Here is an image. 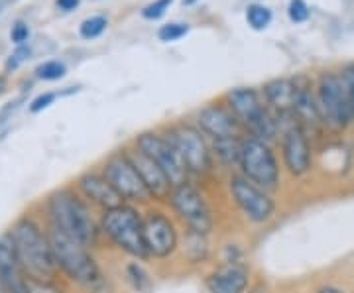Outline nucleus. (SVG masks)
Returning a JSON list of instances; mask_svg holds the SVG:
<instances>
[{
    "instance_id": "obj_37",
    "label": "nucleus",
    "mask_w": 354,
    "mask_h": 293,
    "mask_svg": "<svg viewBox=\"0 0 354 293\" xmlns=\"http://www.w3.org/2000/svg\"><path fill=\"white\" fill-rule=\"evenodd\" d=\"M317 293H342V292L339 290V287H333V285H323V287H321Z\"/></svg>"
},
{
    "instance_id": "obj_15",
    "label": "nucleus",
    "mask_w": 354,
    "mask_h": 293,
    "mask_svg": "<svg viewBox=\"0 0 354 293\" xmlns=\"http://www.w3.org/2000/svg\"><path fill=\"white\" fill-rule=\"evenodd\" d=\"M127 153H128V158L132 160L134 167L138 169L140 178H142V181H144V185H146V189H148V193H150V197H152L153 203L156 205L167 203V199H169V195H171L174 185H171L169 178H167L164 171H162V167L158 166V164H153L152 160H150V158H148L144 152H140L136 146H134V148H128Z\"/></svg>"
},
{
    "instance_id": "obj_10",
    "label": "nucleus",
    "mask_w": 354,
    "mask_h": 293,
    "mask_svg": "<svg viewBox=\"0 0 354 293\" xmlns=\"http://www.w3.org/2000/svg\"><path fill=\"white\" fill-rule=\"evenodd\" d=\"M276 116H278L279 136H281L283 167L293 178H304L313 166V153H311L307 132L295 113H281Z\"/></svg>"
},
{
    "instance_id": "obj_39",
    "label": "nucleus",
    "mask_w": 354,
    "mask_h": 293,
    "mask_svg": "<svg viewBox=\"0 0 354 293\" xmlns=\"http://www.w3.org/2000/svg\"><path fill=\"white\" fill-rule=\"evenodd\" d=\"M2 91H4V79L0 77V93H2Z\"/></svg>"
},
{
    "instance_id": "obj_27",
    "label": "nucleus",
    "mask_w": 354,
    "mask_h": 293,
    "mask_svg": "<svg viewBox=\"0 0 354 293\" xmlns=\"http://www.w3.org/2000/svg\"><path fill=\"white\" fill-rule=\"evenodd\" d=\"M189 32V26L187 24H179V22H171V24H165L160 28V32H158V38L165 41V44H169V41H177V39H181L185 34Z\"/></svg>"
},
{
    "instance_id": "obj_30",
    "label": "nucleus",
    "mask_w": 354,
    "mask_h": 293,
    "mask_svg": "<svg viewBox=\"0 0 354 293\" xmlns=\"http://www.w3.org/2000/svg\"><path fill=\"white\" fill-rule=\"evenodd\" d=\"M28 293H67L57 285V281H28Z\"/></svg>"
},
{
    "instance_id": "obj_19",
    "label": "nucleus",
    "mask_w": 354,
    "mask_h": 293,
    "mask_svg": "<svg viewBox=\"0 0 354 293\" xmlns=\"http://www.w3.org/2000/svg\"><path fill=\"white\" fill-rule=\"evenodd\" d=\"M227 106L232 111V115L239 118V122L244 130H248L268 111V106L262 102L258 91L246 89V87L228 91Z\"/></svg>"
},
{
    "instance_id": "obj_7",
    "label": "nucleus",
    "mask_w": 354,
    "mask_h": 293,
    "mask_svg": "<svg viewBox=\"0 0 354 293\" xmlns=\"http://www.w3.org/2000/svg\"><path fill=\"white\" fill-rule=\"evenodd\" d=\"M165 136L176 146L191 178H207L215 171L213 148L199 126L177 122L165 130Z\"/></svg>"
},
{
    "instance_id": "obj_35",
    "label": "nucleus",
    "mask_w": 354,
    "mask_h": 293,
    "mask_svg": "<svg viewBox=\"0 0 354 293\" xmlns=\"http://www.w3.org/2000/svg\"><path fill=\"white\" fill-rule=\"evenodd\" d=\"M57 6L65 12H69V10H75L79 6V0H57Z\"/></svg>"
},
{
    "instance_id": "obj_20",
    "label": "nucleus",
    "mask_w": 354,
    "mask_h": 293,
    "mask_svg": "<svg viewBox=\"0 0 354 293\" xmlns=\"http://www.w3.org/2000/svg\"><path fill=\"white\" fill-rule=\"evenodd\" d=\"M181 254L189 266H203L211 260L213 248H211V234L203 232H193V230H183L181 234Z\"/></svg>"
},
{
    "instance_id": "obj_8",
    "label": "nucleus",
    "mask_w": 354,
    "mask_h": 293,
    "mask_svg": "<svg viewBox=\"0 0 354 293\" xmlns=\"http://www.w3.org/2000/svg\"><path fill=\"white\" fill-rule=\"evenodd\" d=\"M239 173L270 193H276L281 185V167L278 155L268 142L252 136H246L242 140Z\"/></svg>"
},
{
    "instance_id": "obj_17",
    "label": "nucleus",
    "mask_w": 354,
    "mask_h": 293,
    "mask_svg": "<svg viewBox=\"0 0 354 293\" xmlns=\"http://www.w3.org/2000/svg\"><path fill=\"white\" fill-rule=\"evenodd\" d=\"M77 193L87 201L91 207H97L102 211L114 209L124 201L120 195L114 191V187L109 183V179L102 176V171H87L75 181Z\"/></svg>"
},
{
    "instance_id": "obj_2",
    "label": "nucleus",
    "mask_w": 354,
    "mask_h": 293,
    "mask_svg": "<svg viewBox=\"0 0 354 293\" xmlns=\"http://www.w3.org/2000/svg\"><path fill=\"white\" fill-rule=\"evenodd\" d=\"M48 232L62 276L85 293H114L113 283L104 276L88 246L69 238L53 227H48Z\"/></svg>"
},
{
    "instance_id": "obj_22",
    "label": "nucleus",
    "mask_w": 354,
    "mask_h": 293,
    "mask_svg": "<svg viewBox=\"0 0 354 293\" xmlns=\"http://www.w3.org/2000/svg\"><path fill=\"white\" fill-rule=\"evenodd\" d=\"M242 140H244L242 136H230V138H218V140L211 142L215 166L218 164L221 167L230 169L232 173H236L234 169L241 167Z\"/></svg>"
},
{
    "instance_id": "obj_36",
    "label": "nucleus",
    "mask_w": 354,
    "mask_h": 293,
    "mask_svg": "<svg viewBox=\"0 0 354 293\" xmlns=\"http://www.w3.org/2000/svg\"><path fill=\"white\" fill-rule=\"evenodd\" d=\"M248 293H270V290L266 287L264 283H258V285H254L248 290Z\"/></svg>"
},
{
    "instance_id": "obj_28",
    "label": "nucleus",
    "mask_w": 354,
    "mask_h": 293,
    "mask_svg": "<svg viewBox=\"0 0 354 293\" xmlns=\"http://www.w3.org/2000/svg\"><path fill=\"white\" fill-rule=\"evenodd\" d=\"M171 4H174V0H153L148 6H144L142 16H144L146 20H158V18H162V16L169 10Z\"/></svg>"
},
{
    "instance_id": "obj_13",
    "label": "nucleus",
    "mask_w": 354,
    "mask_h": 293,
    "mask_svg": "<svg viewBox=\"0 0 354 293\" xmlns=\"http://www.w3.org/2000/svg\"><path fill=\"white\" fill-rule=\"evenodd\" d=\"M134 146L138 148L140 152L146 153L153 164L162 167V171L169 178L174 187L191 181L187 167H185L181 155L176 150V146L165 136V132H153V130L142 132V134L136 136Z\"/></svg>"
},
{
    "instance_id": "obj_16",
    "label": "nucleus",
    "mask_w": 354,
    "mask_h": 293,
    "mask_svg": "<svg viewBox=\"0 0 354 293\" xmlns=\"http://www.w3.org/2000/svg\"><path fill=\"white\" fill-rule=\"evenodd\" d=\"M197 126L211 140L242 136V124L227 104H207L197 115Z\"/></svg>"
},
{
    "instance_id": "obj_9",
    "label": "nucleus",
    "mask_w": 354,
    "mask_h": 293,
    "mask_svg": "<svg viewBox=\"0 0 354 293\" xmlns=\"http://www.w3.org/2000/svg\"><path fill=\"white\" fill-rule=\"evenodd\" d=\"M144 240L150 260L164 262L174 258L181 246L179 223L164 207L150 205L144 213Z\"/></svg>"
},
{
    "instance_id": "obj_18",
    "label": "nucleus",
    "mask_w": 354,
    "mask_h": 293,
    "mask_svg": "<svg viewBox=\"0 0 354 293\" xmlns=\"http://www.w3.org/2000/svg\"><path fill=\"white\" fill-rule=\"evenodd\" d=\"M0 280L10 293H28V276L16 256L10 234L0 236Z\"/></svg>"
},
{
    "instance_id": "obj_38",
    "label": "nucleus",
    "mask_w": 354,
    "mask_h": 293,
    "mask_svg": "<svg viewBox=\"0 0 354 293\" xmlns=\"http://www.w3.org/2000/svg\"><path fill=\"white\" fill-rule=\"evenodd\" d=\"M0 293H10V292H8V287H6V285L2 283V280H0Z\"/></svg>"
},
{
    "instance_id": "obj_32",
    "label": "nucleus",
    "mask_w": 354,
    "mask_h": 293,
    "mask_svg": "<svg viewBox=\"0 0 354 293\" xmlns=\"http://www.w3.org/2000/svg\"><path fill=\"white\" fill-rule=\"evenodd\" d=\"M30 48H26V46H18V50L14 51L12 55H10V59H8V64H6V69L10 71V69H16L18 65L26 62V59H30Z\"/></svg>"
},
{
    "instance_id": "obj_1",
    "label": "nucleus",
    "mask_w": 354,
    "mask_h": 293,
    "mask_svg": "<svg viewBox=\"0 0 354 293\" xmlns=\"http://www.w3.org/2000/svg\"><path fill=\"white\" fill-rule=\"evenodd\" d=\"M48 227H53L77 243L95 250L102 240L101 223L93 215L91 205L77 193L75 187H64L51 193L46 203Z\"/></svg>"
},
{
    "instance_id": "obj_14",
    "label": "nucleus",
    "mask_w": 354,
    "mask_h": 293,
    "mask_svg": "<svg viewBox=\"0 0 354 293\" xmlns=\"http://www.w3.org/2000/svg\"><path fill=\"white\" fill-rule=\"evenodd\" d=\"M207 293H248L252 270L246 262H221L205 276Z\"/></svg>"
},
{
    "instance_id": "obj_29",
    "label": "nucleus",
    "mask_w": 354,
    "mask_h": 293,
    "mask_svg": "<svg viewBox=\"0 0 354 293\" xmlns=\"http://www.w3.org/2000/svg\"><path fill=\"white\" fill-rule=\"evenodd\" d=\"M288 14H290L291 22L301 24V22H305L309 18V6L305 4V0H291Z\"/></svg>"
},
{
    "instance_id": "obj_3",
    "label": "nucleus",
    "mask_w": 354,
    "mask_h": 293,
    "mask_svg": "<svg viewBox=\"0 0 354 293\" xmlns=\"http://www.w3.org/2000/svg\"><path fill=\"white\" fill-rule=\"evenodd\" d=\"M8 234L28 280L57 281L62 272L53 254L48 229L44 230L34 218L26 215L14 223Z\"/></svg>"
},
{
    "instance_id": "obj_5",
    "label": "nucleus",
    "mask_w": 354,
    "mask_h": 293,
    "mask_svg": "<svg viewBox=\"0 0 354 293\" xmlns=\"http://www.w3.org/2000/svg\"><path fill=\"white\" fill-rule=\"evenodd\" d=\"M165 205L169 207V213L185 230L213 234L216 227L213 205L209 201V197L203 193L201 187L195 185L193 181L176 185Z\"/></svg>"
},
{
    "instance_id": "obj_33",
    "label": "nucleus",
    "mask_w": 354,
    "mask_h": 293,
    "mask_svg": "<svg viewBox=\"0 0 354 293\" xmlns=\"http://www.w3.org/2000/svg\"><path fill=\"white\" fill-rule=\"evenodd\" d=\"M30 38V28L24 22H16L12 28V41L16 46H24V41Z\"/></svg>"
},
{
    "instance_id": "obj_23",
    "label": "nucleus",
    "mask_w": 354,
    "mask_h": 293,
    "mask_svg": "<svg viewBox=\"0 0 354 293\" xmlns=\"http://www.w3.org/2000/svg\"><path fill=\"white\" fill-rule=\"evenodd\" d=\"M124 274V281L128 283V287L134 293H150L153 287L152 274L148 272V268L144 266V262L140 260H130L124 264L122 268Z\"/></svg>"
},
{
    "instance_id": "obj_12",
    "label": "nucleus",
    "mask_w": 354,
    "mask_h": 293,
    "mask_svg": "<svg viewBox=\"0 0 354 293\" xmlns=\"http://www.w3.org/2000/svg\"><path fill=\"white\" fill-rule=\"evenodd\" d=\"M101 171L124 203L136 205V207L153 205L152 197H150L144 181L140 178L138 169L134 167L132 160L128 158L127 150L109 155L106 162L102 164Z\"/></svg>"
},
{
    "instance_id": "obj_34",
    "label": "nucleus",
    "mask_w": 354,
    "mask_h": 293,
    "mask_svg": "<svg viewBox=\"0 0 354 293\" xmlns=\"http://www.w3.org/2000/svg\"><path fill=\"white\" fill-rule=\"evenodd\" d=\"M342 79H344V85H346V91H348V99H351V106H353V120H354V65L351 69H346L342 73Z\"/></svg>"
},
{
    "instance_id": "obj_11",
    "label": "nucleus",
    "mask_w": 354,
    "mask_h": 293,
    "mask_svg": "<svg viewBox=\"0 0 354 293\" xmlns=\"http://www.w3.org/2000/svg\"><path fill=\"white\" fill-rule=\"evenodd\" d=\"M317 108L321 122L330 130L339 132L353 120V106L342 75L323 73L317 83Z\"/></svg>"
},
{
    "instance_id": "obj_26",
    "label": "nucleus",
    "mask_w": 354,
    "mask_h": 293,
    "mask_svg": "<svg viewBox=\"0 0 354 293\" xmlns=\"http://www.w3.org/2000/svg\"><path fill=\"white\" fill-rule=\"evenodd\" d=\"M67 73V67L62 62H46V64L38 65L36 69V75L44 81H59L64 79Z\"/></svg>"
},
{
    "instance_id": "obj_31",
    "label": "nucleus",
    "mask_w": 354,
    "mask_h": 293,
    "mask_svg": "<svg viewBox=\"0 0 354 293\" xmlns=\"http://www.w3.org/2000/svg\"><path fill=\"white\" fill-rule=\"evenodd\" d=\"M55 99H57V93H44V95H39V97H36L34 101L30 102V111L32 113H41L44 108H48L50 104H53Z\"/></svg>"
},
{
    "instance_id": "obj_4",
    "label": "nucleus",
    "mask_w": 354,
    "mask_h": 293,
    "mask_svg": "<svg viewBox=\"0 0 354 293\" xmlns=\"http://www.w3.org/2000/svg\"><path fill=\"white\" fill-rule=\"evenodd\" d=\"M102 238L114 246L118 252L130 260L148 262V250L144 240V213L136 205L122 203L114 209L102 211L101 217Z\"/></svg>"
},
{
    "instance_id": "obj_24",
    "label": "nucleus",
    "mask_w": 354,
    "mask_h": 293,
    "mask_svg": "<svg viewBox=\"0 0 354 293\" xmlns=\"http://www.w3.org/2000/svg\"><path fill=\"white\" fill-rule=\"evenodd\" d=\"M246 20L252 26V30H266L272 22V12L262 4H250L246 10Z\"/></svg>"
},
{
    "instance_id": "obj_40",
    "label": "nucleus",
    "mask_w": 354,
    "mask_h": 293,
    "mask_svg": "<svg viewBox=\"0 0 354 293\" xmlns=\"http://www.w3.org/2000/svg\"><path fill=\"white\" fill-rule=\"evenodd\" d=\"M195 0H183V4H193Z\"/></svg>"
},
{
    "instance_id": "obj_25",
    "label": "nucleus",
    "mask_w": 354,
    "mask_h": 293,
    "mask_svg": "<svg viewBox=\"0 0 354 293\" xmlns=\"http://www.w3.org/2000/svg\"><path fill=\"white\" fill-rule=\"evenodd\" d=\"M106 18L104 16H91L87 20H83V24L79 26V34L85 39H95L101 36L102 32L106 30Z\"/></svg>"
},
{
    "instance_id": "obj_6",
    "label": "nucleus",
    "mask_w": 354,
    "mask_h": 293,
    "mask_svg": "<svg viewBox=\"0 0 354 293\" xmlns=\"http://www.w3.org/2000/svg\"><path fill=\"white\" fill-rule=\"evenodd\" d=\"M227 187L239 213L254 227H264L278 215V201L274 199V193L262 189L239 171L228 176Z\"/></svg>"
},
{
    "instance_id": "obj_21",
    "label": "nucleus",
    "mask_w": 354,
    "mask_h": 293,
    "mask_svg": "<svg viewBox=\"0 0 354 293\" xmlns=\"http://www.w3.org/2000/svg\"><path fill=\"white\" fill-rule=\"evenodd\" d=\"M264 97L266 102L270 104V108L276 115L293 113V104H295V97H297V85H295V81H290V79H276L264 87Z\"/></svg>"
}]
</instances>
